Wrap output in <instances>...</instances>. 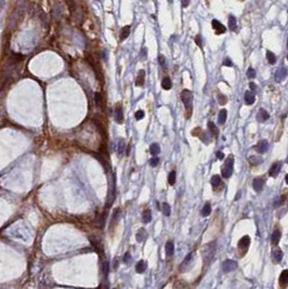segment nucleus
I'll return each mask as SVG.
<instances>
[{"instance_id": "1", "label": "nucleus", "mask_w": 288, "mask_h": 289, "mask_svg": "<svg viewBox=\"0 0 288 289\" xmlns=\"http://www.w3.org/2000/svg\"><path fill=\"white\" fill-rule=\"evenodd\" d=\"M216 241H212V243H209L207 244L202 250V254H203V260L204 262L206 264H209L211 262V260L213 259L215 254H216Z\"/></svg>"}, {"instance_id": "2", "label": "nucleus", "mask_w": 288, "mask_h": 289, "mask_svg": "<svg viewBox=\"0 0 288 289\" xmlns=\"http://www.w3.org/2000/svg\"><path fill=\"white\" fill-rule=\"evenodd\" d=\"M233 166H234V159L232 156H230L228 159L225 160L224 165L222 167V170H221V173H222V177L223 178H230L232 173H233Z\"/></svg>"}, {"instance_id": "3", "label": "nucleus", "mask_w": 288, "mask_h": 289, "mask_svg": "<svg viewBox=\"0 0 288 289\" xmlns=\"http://www.w3.org/2000/svg\"><path fill=\"white\" fill-rule=\"evenodd\" d=\"M181 100L184 104L186 109L191 111L192 109V105H193V94L190 90H183L181 93Z\"/></svg>"}, {"instance_id": "4", "label": "nucleus", "mask_w": 288, "mask_h": 289, "mask_svg": "<svg viewBox=\"0 0 288 289\" xmlns=\"http://www.w3.org/2000/svg\"><path fill=\"white\" fill-rule=\"evenodd\" d=\"M193 257H194V254L193 252H190L186 257L184 258L183 260V262L181 263V267H180V271L181 272H186L189 270L190 267H192V262H193Z\"/></svg>"}, {"instance_id": "5", "label": "nucleus", "mask_w": 288, "mask_h": 289, "mask_svg": "<svg viewBox=\"0 0 288 289\" xmlns=\"http://www.w3.org/2000/svg\"><path fill=\"white\" fill-rule=\"evenodd\" d=\"M249 245H250V238H249V236L246 235L239 239L237 246H238V249L240 250L242 254H244L248 250V248H249Z\"/></svg>"}, {"instance_id": "6", "label": "nucleus", "mask_w": 288, "mask_h": 289, "mask_svg": "<svg viewBox=\"0 0 288 289\" xmlns=\"http://www.w3.org/2000/svg\"><path fill=\"white\" fill-rule=\"evenodd\" d=\"M222 269L225 273L233 272L237 269V263L235 262L234 260H225L224 262L222 263Z\"/></svg>"}, {"instance_id": "7", "label": "nucleus", "mask_w": 288, "mask_h": 289, "mask_svg": "<svg viewBox=\"0 0 288 289\" xmlns=\"http://www.w3.org/2000/svg\"><path fill=\"white\" fill-rule=\"evenodd\" d=\"M264 183H266V180L263 178H256L253 179L252 181V187L256 192H261L263 190V186H264Z\"/></svg>"}, {"instance_id": "8", "label": "nucleus", "mask_w": 288, "mask_h": 289, "mask_svg": "<svg viewBox=\"0 0 288 289\" xmlns=\"http://www.w3.org/2000/svg\"><path fill=\"white\" fill-rule=\"evenodd\" d=\"M281 169H282V163L281 161H277V163H275L271 166L270 170H269V174H270L271 177H277V174L281 172Z\"/></svg>"}, {"instance_id": "9", "label": "nucleus", "mask_w": 288, "mask_h": 289, "mask_svg": "<svg viewBox=\"0 0 288 289\" xmlns=\"http://www.w3.org/2000/svg\"><path fill=\"white\" fill-rule=\"evenodd\" d=\"M286 76H287V69L285 67L278 68L275 73V81L276 82H282L283 80H285Z\"/></svg>"}, {"instance_id": "10", "label": "nucleus", "mask_w": 288, "mask_h": 289, "mask_svg": "<svg viewBox=\"0 0 288 289\" xmlns=\"http://www.w3.org/2000/svg\"><path fill=\"white\" fill-rule=\"evenodd\" d=\"M256 150H257V152H258V153H260V154H264V153H266L268 150H269V143H268V141H266V140H262V141H260V142L257 144Z\"/></svg>"}, {"instance_id": "11", "label": "nucleus", "mask_w": 288, "mask_h": 289, "mask_svg": "<svg viewBox=\"0 0 288 289\" xmlns=\"http://www.w3.org/2000/svg\"><path fill=\"white\" fill-rule=\"evenodd\" d=\"M212 27H213V29L216 31L217 35L223 34V33H225V31H226V28L223 26V24L220 23L219 21H217V20H213V21H212Z\"/></svg>"}, {"instance_id": "12", "label": "nucleus", "mask_w": 288, "mask_h": 289, "mask_svg": "<svg viewBox=\"0 0 288 289\" xmlns=\"http://www.w3.org/2000/svg\"><path fill=\"white\" fill-rule=\"evenodd\" d=\"M244 100H245V102L247 105H251L253 104L255 102V100H256V97H255V94L250 92V91H246L245 92V95H244Z\"/></svg>"}, {"instance_id": "13", "label": "nucleus", "mask_w": 288, "mask_h": 289, "mask_svg": "<svg viewBox=\"0 0 288 289\" xmlns=\"http://www.w3.org/2000/svg\"><path fill=\"white\" fill-rule=\"evenodd\" d=\"M269 117H270L269 113H268L266 109L261 108V109L259 111V113H258V115H257V119H258V121H260V122H263V121H266V120L269 119Z\"/></svg>"}, {"instance_id": "14", "label": "nucleus", "mask_w": 288, "mask_h": 289, "mask_svg": "<svg viewBox=\"0 0 288 289\" xmlns=\"http://www.w3.org/2000/svg\"><path fill=\"white\" fill-rule=\"evenodd\" d=\"M146 237H147V232L145 231V228H141L140 231H138L137 235H135V238H137L138 243L144 241V240L146 239Z\"/></svg>"}, {"instance_id": "15", "label": "nucleus", "mask_w": 288, "mask_h": 289, "mask_svg": "<svg viewBox=\"0 0 288 289\" xmlns=\"http://www.w3.org/2000/svg\"><path fill=\"white\" fill-rule=\"evenodd\" d=\"M115 118H116V121L118 124H122L124 121V113H122V107L120 105L115 111Z\"/></svg>"}, {"instance_id": "16", "label": "nucleus", "mask_w": 288, "mask_h": 289, "mask_svg": "<svg viewBox=\"0 0 288 289\" xmlns=\"http://www.w3.org/2000/svg\"><path fill=\"white\" fill-rule=\"evenodd\" d=\"M281 235H282V234H281L279 230H275V231L273 232V234H272V236H271V241H272V245L277 246L279 239H281Z\"/></svg>"}, {"instance_id": "17", "label": "nucleus", "mask_w": 288, "mask_h": 289, "mask_svg": "<svg viewBox=\"0 0 288 289\" xmlns=\"http://www.w3.org/2000/svg\"><path fill=\"white\" fill-rule=\"evenodd\" d=\"M146 269H147V263L145 262V261H143V260L139 261V262L137 263V265H135V271L138 272V273H140V274L145 272Z\"/></svg>"}, {"instance_id": "18", "label": "nucleus", "mask_w": 288, "mask_h": 289, "mask_svg": "<svg viewBox=\"0 0 288 289\" xmlns=\"http://www.w3.org/2000/svg\"><path fill=\"white\" fill-rule=\"evenodd\" d=\"M210 182H211V184H212V186H213V188H217V187H219V186H221L223 183H222V180H221V178L219 177V175H212V178H211V180H210Z\"/></svg>"}, {"instance_id": "19", "label": "nucleus", "mask_w": 288, "mask_h": 289, "mask_svg": "<svg viewBox=\"0 0 288 289\" xmlns=\"http://www.w3.org/2000/svg\"><path fill=\"white\" fill-rule=\"evenodd\" d=\"M175 252V244L172 241H167L166 243V254L167 257H171Z\"/></svg>"}, {"instance_id": "20", "label": "nucleus", "mask_w": 288, "mask_h": 289, "mask_svg": "<svg viewBox=\"0 0 288 289\" xmlns=\"http://www.w3.org/2000/svg\"><path fill=\"white\" fill-rule=\"evenodd\" d=\"M287 282H288V271L287 270H284L282 272L281 276H279V284L284 287V286L287 285Z\"/></svg>"}, {"instance_id": "21", "label": "nucleus", "mask_w": 288, "mask_h": 289, "mask_svg": "<svg viewBox=\"0 0 288 289\" xmlns=\"http://www.w3.org/2000/svg\"><path fill=\"white\" fill-rule=\"evenodd\" d=\"M152 220V212L149 209H146L143 211V214H142V221L144 223H149Z\"/></svg>"}, {"instance_id": "22", "label": "nucleus", "mask_w": 288, "mask_h": 289, "mask_svg": "<svg viewBox=\"0 0 288 289\" xmlns=\"http://www.w3.org/2000/svg\"><path fill=\"white\" fill-rule=\"evenodd\" d=\"M226 116H228V112L225 111V109H221L219 112V116H218V122L220 124V125H223L225 122V120H226Z\"/></svg>"}, {"instance_id": "23", "label": "nucleus", "mask_w": 288, "mask_h": 289, "mask_svg": "<svg viewBox=\"0 0 288 289\" xmlns=\"http://www.w3.org/2000/svg\"><path fill=\"white\" fill-rule=\"evenodd\" d=\"M162 87L164 88L165 90H170L171 87H172V82H171V80L169 77H165L162 81Z\"/></svg>"}, {"instance_id": "24", "label": "nucleus", "mask_w": 288, "mask_h": 289, "mask_svg": "<svg viewBox=\"0 0 288 289\" xmlns=\"http://www.w3.org/2000/svg\"><path fill=\"white\" fill-rule=\"evenodd\" d=\"M202 216L203 217H208L209 214H211V205L209 204V203H207V204L205 205L203 207V209H202Z\"/></svg>"}, {"instance_id": "25", "label": "nucleus", "mask_w": 288, "mask_h": 289, "mask_svg": "<svg viewBox=\"0 0 288 289\" xmlns=\"http://www.w3.org/2000/svg\"><path fill=\"white\" fill-rule=\"evenodd\" d=\"M149 152H151V154H152L153 156H156L160 153V147H159L158 144L153 143V144L149 146Z\"/></svg>"}, {"instance_id": "26", "label": "nucleus", "mask_w": 288, "mask_h": 289, "mask_svg": "<svg viewBox=\"0 0 288 289\" xmlns=\"http://www.w3.org/2000/svg\"><path fill=\"white\" fill-rule=\"evenodd\" d=\"M144 77H145V71L142 69V71H140L139 75H138V79H137V86H139V87H142L144 85Z\"/></svg>"}, {"instance_id": "27", "label": "nucleus", "mask_w": 288, "mask_h": 289, "mask_svg": "<svg viewBox=\"0 0 288 289\" xmlns=\"http://www.w3.org/2000/svg\"><path fill=\"white\" fill-rule=\"evenodd\" d=\"M129 34H130V26H125L120 31V40L127 39Z\"/></svg>"}, {"instance_id": "28", "label": "nucleus", "mask_w": 288, "mask_h": 289, "mask_svg": "<svg viewBox=\"0 0 288 289\" xmlns=\"http://www.w3.org/2000/svg\"><path fill=\"white\" fill-rule=\"evenodd\" d=\"M273 259H274L275 262H281L282 261V259H283V251L282 250H275L274 252H273Z\"/></svg>"}, {"instance_id": "29", "label": "nucleus", "mask_w": 288, "mask_h": 289, "mask_svg": "<svg viewBox=\"0 0 288 289\" xmlns=\"http://www.w3.org/2000/svg\"><path fill=\"white\" fill-rule=\"evenodd\" d=\"M125 147H126L125 141H124L122 139H120V140H119V142H118V148H117L118 155H119V156L124 155V153H125Z\"/></svg>"}, {"instance_id": "30", "label": "nucleus", "mask_w": 288, "mask_h": 289, "mask_svg": "<svg viewBox=\"0 0 288 289\" xmlns=\"http://www.w3.org/2000/svg\"><path fill=\"white\" fill-rule=\"evenodd\" d=\"M236 25H237L236 18H235L233 15H230L229 16V27H230V29H231V31H235Z\"/></svg>"}, {"instance_id": "31", "label": "nucleus", "mask_w": 288, "mask_h": 289, "mask_svg": "<svg viewBox=\"0 0 288 289\" xmlns=\"http://www.w3.org/2000/svg\"><path fill=\"white\" fill-rule=\"evenodd\" d=\"M208 128H209V131L211 132V134H213V135H218V128L216 127V125L213 124V122H211V121H209L208 122Z\"/></svg>"}, {"instance_id": "32", "label": "nucleus", "mask_w": 288, "mask_h": 289, "mask_svg": "<svg viewBox=\"0 0 288 289\" xmlns=\"http://www.w3.org/2000/svg\"><path fill=\"white\" fill-rule=\"evenodd\" d=\"M162 214H165L166 217H169L171 214V208L170 206L167 204V203H164L162 204Z\"/></svg>"}, {"instance_id": "33", "label": "nucleus", "mask_w": 288, "mask_h": 289, "mask_svg": "<svg viewBox=\"0 0 288 289\" xmlns=\"http://www.w3.org/2000/svg\"><path fill=\"white\" fill-rule=\"evenodd\" d=\"M266 58H268V61L270 64H275L276 62V56H275L274 53H272L271 51H268L266 52Z\"/></svg>"}, {"instance_id": "34", "label": "nucleus", "mask_w": 288, "mask_h": 289, "mask_svg": "<svg viewBox=\"0 0 288 289\" xmlns=\"http://www.w3.org/2000/svg\"><path fill=\"white\" fill-rule=\"evenodd\" d=\"M176 179H177V174H176V171H171L169 175H168V182L170 185H173L175 183H176Z\"/></svg>"}, {"instance_id": "35", "label": "nucleus", "mask_w": 288, "mask_h": 289, "mask_svg": "<svg viewBox=\"0 0 288 289\" xmlns=\"http://www.w3.org/2000/svg\"><path fill=\"white\" fill-rule=\"evenodd\" d=\"M249 161H250V164L251 165H255V166H257V165H260L262 163V159L260 158V157H258V156H251L250 158H249Z\"/></svg>"}, {"instance_id": "36", "label": "nucleus", "mask_w": 288, "mask_h": 289, "mask_svg": "<svg viewBox=\"0 0 288 289\" xmlns=\"http://www.w3.org/2000/svg\"><path fill=\"white\" fill-rule=\"evenodd\" d=\"M247 77L249 79H252V78H255L256 77V71L252 68V67H249L247 71Z\"/></svg>"}, {"instance_id": "37", "label": "nucleus", "mask_w": 288, "mask_h": 289, "mask_svg": "<svg viewBox=\"0 0 288 289\" xmlns=\"http://www.w3.org/2000/svg\"><path fill=\"white\" fill-rule=\"evenodd\" d=\"M285 196H282V197H279L277 199L274 201V207H279V206H282L284 204V201H285Z\"/></svg>"}, {"instance_id": "38", "label": "nucleus", "mask_w": 288, "mask_h": 289, "mask_svg": "<svg viewBox=\"0 0 288 289\" xmlns=\"http://www.w3.org/2000/svg\"><path fill=\"white\" fill-rule=\"evenodd\" d=\"M158 164H159V158H157V157H153L152 159L149 160V165L152 167H156Z\"/></svg>"}, {"instance_id": "39", "label": "nucleus", "mask_w": 288, "mask_h": 289, "mask_svg": "<svg viewBox=\"0 0 288 289\" xmlns=\"http://www.w3.org/2000/svg\"><path fill=\"white\" fill-rule=\"evenodd\" d=\"M134 117L137 120H141L142 118H144V112L143 111H138L134 114Z\"/></svg>"}, {"instance_id": "40", "label": "nucleus", "mask_w": 288, "mask_h": 289, "mask_svg": "<svg viewBox=\"0 0 288 289\" xmlns=\"http://www.w3.org/2000/svg\"><path fill=\"white\" fill-rule=\"evenodd\" d=\"M108 269H109V263L106 261V262H104V267H103V271H104L105 277H107V275H108Z\"/></svg>"}, {"instance_id": "41", "label": "nucleus", "mask_w": 288, "mask_h": 289, "mask_svg": "<svg viewBox=\"0 0 288 289\" xmlns=\"http://www.w3.org/2000/svg\"><path fill=\"white\" fill-rule=\"evenodd\" d=\"M122 260H124V262H125V263H129V262H130V260H131L130 254H129V252H126V254H125V256H124V258H122Z\"/></svg>"}, {"instance_id": "42", "label": "nucleus", "mask_w": 288, "mask_h": 289, "mask_svg": "<svg viewBox=\"0 0 288 289\" xmlns=\"http://www.w3.org/2000/svg\"><path fill=\"white\" fill-rule=\"evenodd\" d=\"M208 139H209V133H208V132H203L202 140H203L205 143H208Z\"/></svg>"}, {"instance_id": "43", "label": "nucleus", "mask_w": 288, "mask_h": 289, "mask_svg": "<svg viewBox=\"0 0 288 289\" xmlns=\"http://www.w3.org/2000/svg\"><path fill=\"white\" fill-rule=\"evenodd\" d=\"M95 102L98 103V105H102V101H101V95H100L99 93H96L95 94Z\"/></svg>"}, {"instance_id": "44", "label": "nucleus", "mask_w": 288, "mask_h": 289, "mask_svg": "<svg viewBox=\"0 0 288 289\" xmlns=\"http://www.w3.org/2000/svg\"><path fill=\"white\" fill-rule=\"evenodd\" d=\"M223 65H225V66H232L233 63H232V61L230 58H225L224 62H223Z\"/></svg>"}, {"instance_id": "45", "label": "nucleus", "mask_w": 288, "mask_h": 289, "mask_svg": "<svg viewBox=\"0 0 288 289\" xmlns=\"http://www.w3.org/2000/svg\"><path fill=\"white\" fill-rule=\"evenodd\" d=\"M216 155H217V158H218V159H223V158H224V154H223L222 152H217Z\"/></svg>"}, {"instance_id": "46", "label": "nucleus", "mask_w": 288, "mask_h": 289, "mask_svg": "<svg viewBox=\"0 0 288 289\" xmlns=\"http://www.w3.org/2000/svg\"><path fill=\"white\" fill-rule=\"evenodd\" d=\"M158 62L160 63V65H165V58L162 55H159L158 56Z\"/></svg>"}, {"instance_id": "47", "label": "nucleus", "mask_w": 288, "mask_h": 289, "mask_svg": "<svg viewBox=\"0 0 288 289\" xmlns=\"http://www.w3.org/2000/svg\"><path fill=\"white\" fill-rule=\"evenodd\" d=\"M181 2H182V7L185 8V7H187L190 5V0H181Z\"/></svg>"}, {"instance_id": "48", "label": "nucleus", "mask_w": 288, "mask_h": 289, "mask_svg": "<svg viewBox=\"0 0 288 289\" xmlns=\"http://www.w3.org/2000/svg\"><path fill=\"white\" fill-rule=\"evenodd\" d=\"M249 87H250V89L252 90V91H255V92H257V86L253 84V82H250L249 84Z\"/></svg>"}, {"instance_id": "49", "label": "nucleus", "mask_w": 288, "mask_h": 289, "mask_svg": "<svg viewBox=\"0 0 288 289\" xmlns=\"http://www.w3.org/2000/svg\"><path fill=\"white\" fill-rule=\"evenodd\" d=\"M195 40H196L197 45L199 46V47H202V40H200V36H199V35L196 36V38H195Z\"/></svg>"}, {"instance_id": "50", "label": "nucleus", "mask_w": 288, "mask_h": 289, "mask_svg": "<svg viewBox=\"0 0 288 289\" xmlns=\"http://www.w3.org/2000/svg\"><path fill=\"white\" fill-rule=\"evenodd\" d=\"M141 58H146V49H145V48L141 50Z\"/></svg>"}, {"instance_id": "51", "label": "nucleus", "mask_w": 288, "mask_h": 289, "mask_svg": "<svg viewBox=\"0 0 288 289\" xmlns=\"http://www.w3.org/2000/svg\"><path fill=\"white\" fill-rule=\"evenodd\" d=\"M219 101H220V104H224L226 100H225V98H223L222 94H220V95H219Z\"/></svg>"}, {"instance_id": "52", "label": "nucleus", "mask_w": 288, "mask_h": 289, "mask_svg": "<svg viewBox=\"0 0 288 289\" xmlns=\"http://www.w3.org/2000/svg\"><path fill=\"white\" fill-rule=\"evenodd\" d=\"M240 194H242V193H240V191H239L238 193H237V195L235 196V198H234V199H235V200L239 199V198H240Z\"/></svg>"}, {"instance_id": "53", "label": "nucleus", "mask_w": 288, "mask_h": 289, "mask_svg": "<svg viewBox=\"0 0 288 289\" xmlns=\"http://www.w3.org/2000/svg\"><path fill=\"white\" fill-rule=\"evenodd\" d=\"M114 263H115V264H114V269H117V267H118V261H117V260H115V261H114Z\"/></svg>"}]
</instances>
